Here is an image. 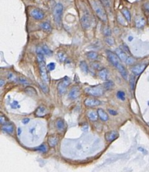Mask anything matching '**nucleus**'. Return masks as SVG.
I'll return each instance as SVG.
<instances>
[{
  "mask_svg": "<svg viewBox=\"0 0 149 172\" xmlns=\"http://www.w3.org/2000/svg\"><path fill=\"white\" fill-rule=\"evenodd\" d=\"M106 54H107V57L109 62H110L116 68H117V70H119V72L120 73V74L122 75V77L125 79H127V71L125 66L122 65V62H121L119 57L117 56V55H116V53H113V52H111V51L110 50L106 51Z\"/></svg>",
  "mask_w": 149,
  "mask_h": 172,
  "instance_id": "f257e3e1",
  "label": "nucleus"
},
{
  "mask_svg": "<svg viewBox=\"0 0 149 172\" xmlns=\"http://www.w3.org/2000/svg\"><path fill=\"white\" fill-rule=\"evenodd\" d=\"M90 4L93 10L95 11V14L99 17L100 20L103 22L107 21V14H106V10H105L104 6L102 4L101 1L99 0H92V1H90Z\"/></svg>",
  "mask_w": 149,
  "mask_h": 172,
  "instance_id": "f03ea898",
  "label": "nucleus"
},
{
  "mask_svg": "<svg viewBox=\"0 0 149 172\" xmlns=\"http://www.w3.org/2000/svg\"><path fill=\"white\" fill-rule=\"evenodd\" d=\"M37 61L39 63V71H40L41 76L42 79L45 83H48L50 81L49 76L48 73V68H47L46 64H45V58H44V55H37Z\"/></svg>",
  "mask_w": 149,
  "mask_h": 172,
  "instance_id": "7ed1b4c3",
  "label": "nucleus"
},
{
  "mask_svg": "<svg viewBox=\"0 0 149 172\" xmlns=\"http://www.w3.org/2000/svg\"><path fill=\"white\" fill-rule=\"evenodd\" d=\"M63 13V6L61 3H57L53 10L54 21L57 26H60L62 23V17Z\"/></svg>",
  "mask_w": 149,
  "mask_h": 172,
  "instance_id": "20e7f679",
  "label": "nucleus"
},
{
  "mask_svg": "<svg viewBox=\"0 0 149 172\" xmlns=\"http://www.w3.org/2000/svg\"><path fill=\"white\" fill-rule=\"evenodd\" d=\"M104 87L101 85L94 86H87L85 88V91L87 95L92 97H101L104 94Z\"/></svg>",
  "mask_w": 149,
  "mask_h": 172,
  "instance_id": "39448f33",
  "label": "nucleus"
},
{
  "mask_svg": "<svg viewBox=\"0 0 149 172\" xmlns=\"http://www.w3.org/2000/svg\"><path fill=\"white\" fill-rule=\"evenodd\" d=\"M70 79L69 77H67V76H66L61 81L59 82L58 85H57V90H58L59 94L60 95L66 93V91H67V87L70 84Z\"/></svg>",
  "mask_w": 149,
  "mask_h": 172,
  "instance_id": "423d86ee",
  "label": "nucleus"
},
{
  "mask_svg": "<svg viewBox=\"0 0 149 172\" xmlns=\"http://www.w3.org/2000/svg\"><path fill=\"white\" fill-rule=\"evenodd\" d=\"M31 16L36 20H42L45 18V13L39 8H34L31 11Z\"/></svg>",
  "mask_w": 149,
  "mask_h": 172,
  "instance_id": "0eeeda50",
  "label": "nucleus"
},
{
  "mask_svg": "<svg viewBox=\"0 0 149 172\" xmlns=\"http://www.w3.org/2000/svg\"><path fill=\"white\" fill-rule=\"evenodd\" d=\"M81 25L85 30L89 29L91 26V17L88 13H85L81 17Z\"/></svg>",
  "mask_w": 149,
  "mask_h": 172,
  "instance_id": "6e6552de",
  "label": "nucleus"
},
{
  "mask_svg": "<svg viewBox=\"0 0 149 172\" xmlns=\"http://www.w3.org/2000/svg\"><path fill=\"white\" fill-rule=\"evenodd\" d=\"M80 95H81L80 88H79L78 86H75L71 89L70 92H69V98L70 100H73L77 99V98L80 96Z\"/></svg>",
  "mask_w": 149,
  "mask_h": 172,
  "instance_id": "1a4fd4ad",
  "label": "nucleus"
},
{
  "mask_svg": "<svg viewBox=\"0 0 149 172\" xmlns=\"http://www.w3.org/2000/svg\"><path fill=\"white\" fill-rule=\"evenodd\" d=\"M85 105L87 107H89V108H94V107H97L98 105H100L101 104V102L99 100L96 99V98L90 97V98H87L86 100L84 102Z\"/></svg>",
  "mask_w": 149,
  "mask_h": 172,
  "instance_id": "9d476101",
  "label": "nucleus"
},
{
  "mask_svg": "<svg viewBox=\"0 0 149 172\" xmlns=\"http://www.w3.org/2000/svg\"><path fill=\"white\" fill-rule=\"evenodd\" d=\"M119 137V133L116 131H110L105 134V139L108 142H111Z\"/></svg>",
  "mask_w": 149,
  "mask_h": 172,
  "instance_id": "9b49d317",
  "label": "nucleus"
},
{
  "mask_svg": "<svg viewBox=\"0 0 149 172\" xmlns=\"http://www.w3.org/2000/svg\"><path fill=\"white\" fill-rule=\"evenodd\" d=\"M48 114V111L47 107H45V105H39L37 108L36 109L34 112V115L38 118L44 117V116H46Z\"/></svg>",
  "mask_w": 149,
  "mask_h": 172,
  "instance_id": "f8f14e48",
  "label": "nucleus"
},
{
  "mask_svg": "<svg viewBox=\"0 0 149 172\" xmlns=\"http://www.w3.org/2000/svg\"><path fill=\"white\" fill-rule=\"evenodd\" d=\"M146 65L145 64H141V65H133L131 67L130 70L132 73H134V75L135 76H138V75H140L141 73H142L143 72V70H145Z\"/></svg>",
  "mask_w": 149,
  "mask_h": 172,
  "instance_id": "ddd939ff",
  "label": "nucleus"
},
{
  "mask_svg": "<svg viewBox=\"0 0 149 172\" xmlns=\"http://www.w3.org/2000/svg\"><path fill=\"white\" fill-rule=\"evenodd\" d=\"M55 124L56 129L58 131H60V132H63L66 126L65 120H63V118H57V120H55Z\"/></svg>",
  "mask_w": 149,
  "mask_h": 172,
  "instance_id": "4468645a",
  "label": "nucleus"
},
{
  "mask_svg": "<svg viewBox=\"0 0 149 172\" xmlns=\"http://www.w3.org/2000/svg\"><path fill=\"white\" fill-rule=\"evenodd\" d=\"M1 129H2L3 132L10 134H13L15 132V126L11 123H8L7 124L1 126Z\"/></svg>",
  "mask_w": 149,
  "mask_h": 172,
  "instance_id": "2eb2a0df",
  "label": "nucleus"
},
{
  "mask_svg": "<svg viewBox=\"0 0 149 172\" xmlns=\"http://www.w3.org/2000/svg\"><path fill=\"white\" fill-rule=\"evenodd\" d=\"M116 54L117 55V56L119 57V58L120 59L121 61L125 62V63L126 62L128 56L125 51L122 50L121 48H117V49H116Z\"/></svg>",
  "mask_w": 149,
  "mask_h": 172,
  "instance_id": "dca6fc26",
  "label": "nucleus"
},
{
  "mask_svg": "<svg viewBox=\"0 0 149 172\" xmlns=\"http://www.w3.org/2000/svg\"><path fill=\"white\" fill-rule=\"evenodd\" d=\"M146 23V20L145 17H137L135 19V26L138 29H142L145 26Z\"/></svg>",
  "mask_w": 149,
  "mask_h": 172,
  "instance_id": "f3484780",
  "label": "nucleus"
},
{
  "mask_svg": "<svg viewBox=\"0 0 149 172\" xmlns=\"http://www.w3.org/2000/svg\"><path fill=\"white\" fill-rule=\"evenodd\" d=\"M58 137L57 136H54V135L50 136L48 139V145H49V147H50V148H54L58 143Z\"/></svg>",
  "mask_w": 149,
  "mask_h": 172,
  "instance_id": "a211bd4d",
  "label": "nucleus"
},
{
  "mask_svg": "<svg viewBox=\"0 0 149 172\" xmlns=\"http://www.w3.org/2000/svg\"><path fill=\"white\" fill-rule=\"evenodd\" d=\"M98 117L100 118V119L103 121H107L109 119V116L108 115L107 113L104 111L102 108H99L98 109Z\"/></svg>",
  "mask_w": 149,
  "mask_h": 172,
  "instance_id": "6ab92c4d",
  "label": "nucleus"
},
{
  "mask_svg": "<svg viewBox=\"0 0 149 172\" xmlns=\"http://www.w3.org/2000/svg\"><path fill=\"white\" fill-rule=\"evenodd\" d=\"M87 116L91 121H97L98 119V118H99L98 117V111H94V110H91V111H88Z\"/></svg>",
  "mask_w": 149,
  "mask_h": 172,
  "instance_id": "aec40b11",
  "label": "nucleus"
},
{
  "mask_svg": "<svg viewBox=\"0 0 149 172\" xmlns=\"http://www.w3.org/2000/svg\"><path fill=\"white\" fill-rule=\"evenodd\" d=\"M98 76L103 80L107 81L108 76V71L106 68L100 69L99 70V72H98Z\"/></svg>",
  "mask_w": 149,
  "mask_h": 172,
  "instance_id": "412c9836",
  "label": "nucleus"
},
{
  "mask_svg": "<svg viewBox=\"0 0 149 172\" xmlns=\"http://www.w3.org/2000/svg\"><path fill=\"white\" fill-rule=\"evenodd\" d=\"M40 28L47 33H50L52 31V26L48 22H43L40 24Z\"/></svg>",
  "mask_w": 149,
  "mask_h": 172,
  "instance_id": "4be33fe9",
  "label": "nucleus"
},
{
  "mask_svg": "<svg viewBox=\"0 0 149 172\" xmlns=\"http://www.w3.org/2000/svg\"><path fill=\"white\" fill-rule=\"evenodd\" d=\"M25 92H26L28 95L31 97L36 96V95H37L36 89L34 87H32V86H27V87L25 89Z\"/></svg>",
  "mask_w": 149,
  "mask_h": 172,
  "instance_id": "5701e85b",
  "label": "nucleus"
},
{
  "mask_svg": "<svg viewBox=\"0 0 149 172\" xmlns=\"http://www.w3.org/2000/svg\"><path fill=\"white\" fill-rule=\"evenodd\" d=\"M103 87L106 90H110V89H112L114 87V83H113V81L107 80L103 84Z\"/></svg>",
  "mask_w": 149,
  "mask_h": 172,
  "instance_id": "b1692460",
  "label": "nucleus"
},
{
  "mask_svg": "<svg viewBox=\"0 0 149 172\" xmlns=\"http://www.w3.org/2000/svg\"><path fill=\"white\" fill-rule=\"evenodd\" d=\"M122 14L123 15L124 17H125V18L126 19L127 21L128 22V23H130L131 21V14L130 13H129V10H127V9H122Z\"/></svg>",
  "mask_w": 149,
  "mask_h": 172,
  "instance_id": "393cba45",
  "label": "nucleus"
},
{
  "mask_svg": "<svg viewBox=\"0 0 149 172\" xmlns=\"http://www.w3.org/2000/svg\"><path fill=\"white\" fill-rule=\"evenodd\" d=\"M80 68L82 69V70L85 73V74H87V73H89V68H88V65L85 61L81 62Z\"/></svg>",
  "mask_w": 149,
  "mask_h": 172,
  "instance_id": "a878e982",
  "label": "nucleus"
},
{
  "mask_svg": "<svg viewBox=\"0 0 149 172\" xmlns=\"http://www.w3.org/2000/svg\"><path fill=\"white\" fill-rule=\"evenodd\" d=\"M86 55L90 60H96V59L98 57V54L96 52H94V51H90V52H87Z\"/></svg>",
  "mask_w": 149,
  "mask_h": 172,
  "instance_id": "bb28decb",
  "label": "nucleus"
},
{
  "mask_svg": "<svg viewBox=\"0 0 149 172\" xmlns=\"http://www.w3.org/2000/svg\"><path fill=\"white\" fill-rule=\"evenodd\" d=\"M35 150L39 151V152H42V153H46L47 151L48 150V147L45 144H42V145H41L40 146L35 148Z\"/></svg>",
  "mask_w": 149,
  "mask_h": 172,
  "instance_id": "cd10ccee",
  "label": "nucleus"
},
{
  "mask_svg": "<svg viewBox=\"0 0 149 172\" xmlns=\"http://www.w3.org/2000/svg\"><path fill=\"white\" fill-rule=\"evenodd\" d=\"M135 81H136V79H135V75H132V76H130V78H129V85H130L131 89H132V91L135 89Z\"/></svg>",
  "mask_w": 149,
  "mask_h": 172,
  "instance_id": "c85d7f7f",
  "label": "nucleus"
},
{
  "mask_svg": "<svg viewBox=\"0 0 149 172\" xmlns=\"http://www.w3.org/2000/svg\"><path fill=\"white\" fill-rule=\"evenodd\" d=\"M42 47V49H43V52L45 55H48V56H50V55H52V50L49 47H48V46H47V45H43Z\"/></svg>",
  "mask_w": 149,
  "mask_h": 172,
  "instance_id": "c756f323",
  "label": "nucleus"
},
{
  "mask_svg": "<svg viewBox=\"0 0 149 172\" xmlns=\"http://www.w3.org/2000/svg\"><path fill=\"white\" fill-rule=\"evenodd\" d=\"M104 40L106 43H107L110 46H113L115 44V39L112 36H107V37L105 38Z\"/></svg>",
  "mask_w": 149,
  "mask_h": 172,
  "instance_id": "7c9ffc66",
  "label": "nucleus"
},
{
  "mask_svg": "<svg viewBox=\"0 0 149 172\" xmlns=\"http://www.w3.org/2000/svg\"><path fill=\"white\" fill-rule=\"evenodd\" d=\"M116 96H117L118 99L122 101H125L126 99V95H125V93L123 91H118L117 93H116Z\"/></svg>",
  "mask_w": 149,
  "mask_h": 172,
  "instance_id": "2f4dec72",
  "label": "nucleus"
},
{
  "mask_svg": "<svg viewBox=\"0 0 149 172\" xmlns=\"http://www.w3.org/2000/svg\"><path fill=\"white\" fill-rule=\"evenodd\" d=\"M103 34L105 35L106 37L111 36V29L108 27V26H105V27L103 28Z\"/></svg>",
  "mask_w": 149,
  "mask_h": 172,
  "instance_id": "473e14b6",
  "label": "nucleus"
},
{
  "mask_svg": "<svg viewBox=\"0 0 149 172\" xmlns=\"http://www.w3.org/2000/svg\"><path fill=\"white\" fill-rule=\"evenodd\" d=\"M0 123H1V126L5 125L9 123L8 118H7L6 117V116L3 114H1V116H0Z\"/></svg>",
  "mask_w": 149,
  "mask_h": 172,
  "instance_id": "72a5a7b5",
  "label": "nucleus"
},
{
  "mask_svg": "<svg viewBox=\"0 0 149 172\" xmlns=\"http://www.w3.org/2000/svg\"><path fill=\"white\" fill-rule=\"evenodd\" d=\"M7 78H8L9 80L11 81H18V78H17L14 73H12V72H10V73H8Z\"/></svg>",
  "mask_w": 149,
  "mask_h": 172,
  "instance_id": "f704fd0d",
  "label": "nucleus"
},
{
  "mask_svg": "<svg viewBox=\"0 0 149 172\" xmlns=\"http://www.w3.org/2000/svg\"><path fill=\"white\" fill-rule=\"evenodd\" d=\"M39 86H40L41 89L45 93H48L49 92V88L47 86V84L45 83H43V82H39Z\"/></svg>",
  "mask_w": 149,
  "mask_h": 172,
  "instance_id": "c9c22d12",
  "label": "nucleus"
},
{
  "mask_svg": "<svg viewBox=\"0 0 149 172\" xmlns=\"http://www.w3.org/2000/svg\"><path fill=\"white\" fill-rule=\"evenodd\" d=\"M57 57L61 62H64L66 60V55L64 52H60L57 53Z\"/></svg>",
  "mask_w": 149,
  "mask_h": 172,
  "instance_id": "e433bc0d",
  "label": "nucleus"
},
{
  "mask_svg": "<svg viewBox=\"0 0 149 172\" xmlns=\"http://www.w3.org/2000/svg\"><path fill=\"white\" fill-rule=\"evenodd\" d=\"M18 82H20L22 84H29L30 83L25 77H18Z\"/></svg>",
  "mask_w": 149,
  "mask_h": 172,
  "instance_id": "4c0bfd02",
  "label": "nucleus"
},
{
  "mask_svg": "<svg viewBox=\"0 0 149 172\" xmlns=\"http://www.w3.org/2000/svg\"><path fill=\"white\" fill-rule=\"evenodd\" d=\"M48 68V70L49 71H52V70H54L55 69V63H50L47 65Z\"/></svg>",
  "mask_w": 149,
  "mask_h": 172,
  "instance_id": "58836bf2",
  "label": "nucleus"
},
{
  "mask_svg": "<svg viewBox=\"0 0 149 172\" xmlns=\"http://www.w3.org/2000/svg\"><path fill=\"white\" fill-rule=\"evenodd\" d=\"M118 21H119V23H121V24H122V25L123 24L124 26H126L127 25V20H124L123 17H121L120 15H118Z\"/></svg>",
  "mask_w": 149,
  "mask_h": 172,
  "instance_id": "ea45409f",
  "label": "nucleus"
},
{
  "mask_svg": "<svg viewBox=\"0 0 149 172\" xmlns=\"http://www.w3.org/2000/svg\"><path fill=\"white\" fill-rule=\"evenodd\" d=\"M100 1H101V3L103 4L104 7H110L111 0H100Z\"/></svg>",
  "mask_w": 149,
  "mask_h": 172,
  "instance_id": "a19ab883",
  "label": "nucleus"
},
{
  "mask_svg": "<svg viewBox=\"0 0 149 172\" xmlns=\"http://www.w3.org/2000/svg\"><path fill=\"white\" fill-rule=\"evenodd\" d=\"M134 62H135V59H134L133 57H128L125 63H126V64L127 65H132L134 63Z\"/></svg>",
  "mask_w": 149,
  "mask_h": 172,
  "instance_id": "79ce46f5",
  "label": "nucleus"
},
{
  "mask_svg": "<svg viewBox=\"0 0 149 172\" xmlns=\"http://www.w3.org/2000/svg\"><path fill=\"white\" fill-rule=\"evenodd\" d=\"M11 108H13V109H16V108H20V105H19L18 102L17 101H13V103L11 104Z\"/></svg>",
  "mask_w": 149,
  "mask_h": 172,
  "instance_id": "37998d69",
  "label": "nucleus"
},
{
  "mask_svg": "<svg viewBox=\"0 0 149 172\" xmlns=\"http://www.w3.org/2000/svg\"><path fill=\"white\" fill-rule=\"evenodd\" d=\"M120 47H121V49H122L123 51H125V52H129V53H130V52H129V48H128L125 45H121Z\"/></svg>",
  "mask_w": 149,
  "mask_h": 172,
  "instance_id": "c03bdc74",
  "label": "nucleus"
},
{
  "mask_svg": "<svg viewBox=\"0 0 149 172\" xmlns=\"http://www.w3.org/2000/svg\"><path fill=\"white\" fill-rule=\"evenodd\" d=\"M108 113L111 115H112V116H116V115L118 114L117 111H114V110L113 109H108Z\"/></svg>",
  "mask_w": 149,
  "mask_h": 172,
  "instance_id": "a18cd8bd",
  "label": "nucleus"
},
{
  "mask_svg": "<svg viewBox=\"0 0 149 172\" xmlns=\"http://www.w3.org/2000/svg\"><path fill=\"white\" fill-rule=\"evenodd\" d=\"M92 68H96V69H99L100 64L98 63H92Z\"/></svg>",
  "mask_w": 149,
  "mask_h": 172,
  "instance_id": "49530a36",
  "label": "nucleus"
},
{
  "mask_svg": "<svg viewBox=\"0 0 149 172\" xmlns=\"http://www.w3.org/2000/svg\"><path fill=\"white\" fill-rule=\"evenodd\" d=\"M29 121H30V119L28 118H23V120H22V123H24V124H27L28 123H29Z\"/></svg>",
  "mask_w": 149,
  "mask_h": 172,
  "instance_id": "de8ad7c7",
  "label": "nucleus"
},
{
  "mask_svg": "<svg viewBox=\"0 0 149 172\" xmlns=\"http://www.w3.org/2000/svg\"><path fill=\"white\" fill-rule=\"evenodd\" d=\"M4 84V80H3V79H1V80H0V86H1V87H2L3 85Z\"/></svg>",
  "mask_w": 149,
  "mask_h": 172,
  "instance_id": "09e8293b",
  "label": "nucleus"
},
{
  "mask_svg": "<svg viewBox=\"0 0 149 172\" xmlns=\"http://www.w3.org/2000/svg\"><path fill=\"white\" fill-rule=\"evenodd\" d=\"M145 8L149 12V3H146V4H145Z\"/></svg>",
  "mask_w": 149,
  "mask_h": 172,
  "instance_id": "8fccbe9b",
  "label": "nucleus"
},
{
  "mask_svg": "<svg viewBox=\"0 0 149 172\" xmlns=\"http://www.w3.org/2000/svg\"><path fill=\"white\" fill-rule=\"evenodd\" d=\"M132 39H133V37H132V36H129V38H128V40H129V42H132Z\"/></svg>",
  "mask_w": 149,
  "mask_h": 172,
  "instance_id": "3c124183",
  "label": "nucleus"
},
{
  "mask_svg": "<svg viewBox=\"0 0 149 172\" xmlns=\"http://www.w3.org/2000/svg\"><path fill=\"white\" fill-rule=\"evenodd\" d=\"M18 132H18V134H20L21 133V130H20V128H19V129H18Z\"/></svg>",
  "mask_w": 149,
  "mask_h": 172,
  "instance_id": "603ef678",
  "label": "nucleus"
},
{
  "mask_svg": "<svg viewBox=\"0 0 149 172\" xmlns=\"http://www.w3.org/2000/svg\"><path fill=\"white\" fill-rule=\"evenodd\" d=\"M148 22H149V17H148Z\"/></svg>",
  "mask_w": 149,
  "mask_h": 172,
  "instance_id": "864d4df0",
  "label": "nucleus"
}]
</instances>
